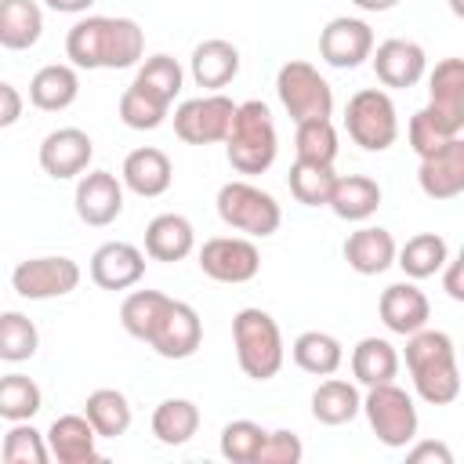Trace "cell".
Listing matches in <instances>:
<instances>
[{
    "mask_svg": "<svg viewBox=\"0 0 464 464\" xmlns=\"http://www.w3.org/2000/svg\"><path fill=\"white\" fill-rule=\"evenodd\" d=\"M65 58L76 69H130L145 58V29L134 18L87 14L65 33Z\"/></svg>",
    "mask_w": 464,
    "mask_h": 464,
    "instance_id": "obj_1",
    "label": "cell"
},
{
    "mask_svg": "<svg viewBox=\"0 0 464 464\" xmlns=\"http://www.w3.org/2000/svg\"><path fill=\"white\" fill-rule=\"evenodd\" d=\"M406 370L413 377V392L428 406H450L460 395V366L457 348L446 330L420 326L406 337Z\"/></svg>",
    "mask_w": 464,
    "mask_h": 464,
    "instance_id": "obj_2",
    "label": "cell"
},
{
    "mask_svg": "<svg viewBox=\"0 0 464 464\" xmlns=\"http://www.w3.org/2000/svg\"><path fill=\"white\" fill-rule=\"evenodd\" d=\"M225 156L239 174H265L279 156V134L272 109L261 98L236 102L232 127L225 134Z\"/></svg>",
    "mask_w": 464,
    "mask_h": 464,
    "instance_id": "obj_3",
    "label": "cell"
},
{
    "mask_svg": "<svg viewBox=\"0 0 464 464\" xmlns=\"http://www.w3.org/2000/svg\"><path fill=\"white\" fill-rule=\"evenodd\" d=\"M232 344L236 362L250 381H272L283 370V330L265 308H239L232 315Z\"/></svg>",
    "mask_w": 464,
    "mask_h": 464,
    "instance_id": "obj_4",
    "label": "cell"
},
{
    "mask_svg": "<svg viewBox=\"0 0 464 464\" xmlns=\"http://www.w3.org/2000/svg\"><path fill=\"white\" fill-rule=\"evenodd\" d=\"M214 207H218V218L232 232H243L250 239H268L283 225V210H279L276 196L250 181H225L218 188Z\"/></svg>",
    "mask_w": 464,
    "mask_h": 464,
    "instance_id": "obj_5",
    "label": "cell"
},
{
    "mask_svg": "<svg viewBox=\"0 0 464 464\" xmlns=\"http://www.w3.org/2000/svg\"><path fill=\"white\" fill-rule=\"evenodd\" d=\"M359 413H366L370 431H373L377 442L388 446V450H406V446L417 439V424H420V420H417L413 395L402 392L395 381L366 388Z\"/></svg>",
    "mask_w": 464,
    "mask_h": 464,
    "instance_id": "obj_6",
    "label": "cell"
},
{
    "mask_svg": "<svg viewBox=\"0 0 464 464\" xmlns=\"http://www.w3.org/2000/svg\"><path fill=\"white\" fill-rule=\"evenodd\" d=\"M276 94L294 123L334 116V87L312 62H301V58L283 62L276 72Z\"/></svg>",
    "mask_w": 464,
    "mask_h": 464,
    "instance_id": "obj_7",
    "label": "cell"
},
{
    "mask_svg": "<svg viewBox=\"0 0 464 464\" xmlns=\"http://www.w3.org/2000/svg\"><path fill=\"white\" fill-rule=\"evenodd\" d=\"M344 130L348 138L366 152H384L399 138V112L388 91L362 87L344 105Z\"/></svg>",
    "mask_w": 464,
    "mask_h": 464,
    "instance_id": "obj_8",
    "label": "cell"
},
{
    "mask_svg": "<svg viewBox=\"0 0 464 464\" xmlns=\"http://www.w3.org/2000/svg\"><path fill=\"white\" fill-rule=\"evenodd\" d=\"M80 265L65 254H44V257H25L11 272V286L25 301H51L65 297L80 286Z\"/></svg>",
    "mask_w": 464,
    "mask_h": 464,
    "instance_id": "obj_9",
    "label": "cell"
},
{
    "mask_svg": "<svg viewBox=\"0 0 464 464\" xmlns=\"http://www.w3.org/2000/svg\"><path fill=\"white\" fill-rule=\"evenodd\" d=\"M232 116H236V102L221 91H210V94L188 98L174 109V134L185 145H218V141H225Z\"/></svg>",
    "mask_w": 464,
    "mask_h": 464,
    "instance_id": "obj_10",
    "label": "cell"
},
{
    "mask_svg": "<svg viewBox=\"0 0 464 464\" xmlns=\"http://www.w3.org/2000/svg\"><path fill=\"white\" fill-rule=\"evenodd\" d=\"M199 272L214 283H250L261 272V250L250 236H214L199 246Z\"/></svg>",
    "mask_w": 464,
    "mask_h": 464,
    "instance_id": "obj_11",
    "label": "cell"
},
{
    "mask_svg": "<svg viewBox=\"0 0 464 464\" xmlns=\"http://www.w3.org/2000/svg\"><path fill=\"white\" fill-rule=\"evenodd\" d=\"M145 344L156 355L174 359V362L178 359H192L199 352V344H203V319H199V312L192 304L170 297V304L163 308V315H160V323H156V330L149 334Z\"/></svg>",
    "mask_w": 464,
    "mask_h": 464,
    "instance_id": "obj_12",
    "label": "cell"
},
{
    "mask_svg": "<svg viewBox=\"0 0 464 464\" xmlns=\"http://www.w3.org/2000/svg\"><path fill=\"white\" fill-rule=\"evenodd\" d=\"M76 218L91 228H105L123 214V181L112 170H83L72 192Z\"/></svg>",
    "mask_w": 464,
    "mask_h": 464,
    "instance_id": "obj_13",
    "label": "cell"
},
{
    "mask_svg": "<svg viewBox=\"0 0 464 464\" xmlns=\"http://www.w3.org/2000/svg\"><path fill=\"white\" fill-rule=\"evenodd\" d=\"M370 51H373V29L362 18L337 14L319 33V58L326 65H334V69H355V65H362L370 58Z\"/></svg>",
    "mask_w": 464,
    "mask_h": 464,
    "instance_id": "obj_14",
    "label": "cell"
},
{
    "mask_svg": "<svg viewBox=\"0 0 464 464\" xmlns=\"http://www.w3.org/2000/svg\"><path fill=\"white\" fill-rule=\"evenodd\" d=\"M94 160V141L80 127H58L40 141V170L54 181L80 178Z\"/></svg>",
    "mask_w": 464,
    "mask_h": 464,
    "instance_id": "obj_15",
    "label": "cell"
},
{
    "mask_svg": "<svg viewBox=\"0 0 464 464\" xmlns=\"http://www.w3.org/2000/svg\"><path fill=\"white\" fill-rule=\"evenodd\" d=\"M370 62H373V72L384 87L392 91H402V87H413L420 83V76L428 72V54L417 40H402V36H392V40H381L373 51H370Z\"/></svg>",
    "mask_w": 464,
    "mask_h": 464,
    "instance_id": "obj_16",
    "label": "cell"
},
{
    "mask_svg": "<svg viewBox=\"0 0 464 464\" xmlns=\"http://www.w3.org/2000/svg\"><path fill=\"white\" fill-rule=\"evenodd\" d=\"M377 315H381V323H384L392 334L410 337V334H417L420 326H428L431 304H428V294L417 286V279H402V283L384 286V294H381V301H377Z\"/></svg>",
    "mask_w": 464,
    "mask_h": 464,
    "instance_id": "obj_17",
    "label": "cell"
},
{
    "mask_svg": "<svg viewBox=\"0 0 464 464\" xmlns=\"http://www.w3.org/2000/svg\"><path fill=\"white\" fill-rule=\"evenodd\" d=\"M417 185L428 199H457L464 192V138H453L431 156H420Z\"/></svg>",
    "mask_w": 464,
    "mask_h": 464,
    "instance_id": "obj_18",
    "label": "cell"
},
{
    "mask_svg": "<svg viewBox=\"0 0 464 464\" xmlns=\"http://www.w3.org/2000/svg\"><path fill=\"white\" fill-rule=\"evenodd\" d=\"M141 276H145V250H138L134 243L112 239L91 254V279L102 290H130L141 283Z\"/></svg>",
    "mask_w": 464,
    "mask_h": 464,
    "instance_id": "obj_19",
    "label": "cell"
},
{
    "mask_svg": "<svg viewBox=\"0 0 464 464\" xmlns=\"http://www.w3.org/2000/svg\"><path fill=\"white\" fill-rule=\"evenodd\" d=\"M47 439V453L58 464H87L98 460V431L91 428V420L83 413H62L51 420V428L44 431Z\"/></svg>",
    "mask_w": 464,
    "mask_h": 464,
    "instance_id": "obj_20",
    "label": "cell"
},
{
    "mask_svg": "<svg viewBox=\"0 0 464 464\" xmlns=\"http://www.w3.org/2000/svg\"><path fill=\"white\" fill-rule=\"evenodd\" d=\"M120 181L123 188H130L134 196L141 199H156L170 188L174 181V167H170V156L156 145H141L134 152H127L123 167H120Z\"/></svg>",
    "mask_w": 464,
    "mask_h": 464,
    "instance_id": "obj_21",
    "label": "cell"
},
{
    "mask_svg": "<svg viewBox=\"0 0 464 464\" xmlns=\"http://www.w3.org/2000/svg\"><path fill=\"white\" fill-rule=\"evenodd\" d=\"M188 72H192L196 87H203L207 94L221 91L239 76V47L221 36L203 40V44H196V51L188 58Z\"/></svg>",
    "mask_w": 464,
    "mask_h": 464,
    "instance_id": "obj_22",
    "label": "cell"
},
{
    "mask_svg": "<svg viewBox=\"0 0 464 464\" xmlns=\"http://www.w3.org/2000/svg\"><path fill=\"white\" fill-rule=\"evenodd\" d=\"M196 250V228L185 214H156L149 225H145V254L152 261H163V265H174V261H185L188 254Z\"/></svg>",
    "mask_w": 464,
    "mask_h": 464,
    "instance_id": "obj_23",
    "label": "cell"
},
{
    "mask_svg": "<svg viewBox=\"0 0 464 464\" xmlns=\"http://www.w3.org/2000/svg\"><path fill=\"white\" fill-rule=\"evenodd\" d=\"M344 261L359 276H381L395 265V239L381 225H362L344 239Z\"/></svg>",
    "mask_w": 464,
    "mask_h": 464,
    "instance_id": "obj_24",
    "label": "cell"
},
{
    "mask_svg": "<svg viewBox=\"0 0 464 464\" xmlns=\"http://www.w3.org/2000/svg\"><path fill=\"white\" fill-rule=\"evenodd\" d=\"M76 98H80V72H76V65L51 62V65H40L33 72V80H29V102L40 112H62Z\"/></svg>",
    "mask_w": 464,
    "mask_h": 464,
    "instance_id": "obj_25",
    "label": "cell"
},
{
    "mask_svg": "<svg viewBox=\"0 0 464 464\" xmlns=\"http://www.w3.org/2000/svg\"><path fill=\"white\" fill-rule=\"evenodd\" d=\"M381 199H384V192H381V185L373 178H366V174H337L326 207L341 221H366V218L377 214Z\"/></svg>",
    "mask_w": 464,
    "mask_h": 464,
    "instance_id": "obj_26",
    "label": "cell"
},
{
    "mask_svg": "<svg viewBox=\"0 0 464 464\" xmlns=\"http://www.w3.org/2000/svg\"><path fill=\"white\" fill-rule=\"evenodd\" d=\"M44 36V11L36 0H0V47L29 51Z\"/></svg>",
    "mask_w": 464,
    "mask_h": 464,
    "instance_id": "obj_27",
    "label": "cell"
},
{
    "mask_svg": "<svg viewBox=\"0 0 464 464\" xmlns=\"http://www.w3.org/2000/svg\"><path fill=\"white\" fill-rule=\"evenodd\" d=\"M359 406H362V395L352 381L344 377H326L315 392H312V417L326 428H337V424H348L359 417Z\"/></svg>",
    "mask_w": 464,
    "mask_h": 464,
    "instance_id": "obj_28",
    "label": "cell"
},
{
    "mask_svg": "<svg viewBox=\"0 0 464 464\" xmlns=\"http://www.w3.org/2000/svg\"><path fill=\"white\" fill-rule=\"evenodd\" d=\"M450 257V243L439 232H417L402 246H395V265L402 268L406 279H428L439 276Z\"/></svg>",
    "mask_w": 464,
    "mask_h": 464,
    "instance_id": "obj_29",
    "label": "cell"
},
{
    "mask_svg": "<svg viewBox=\"0 0 464 464\" xmlns=\"http://www.w3.org/2000/svg\"><path fill=\"white\" fill-rule=\"evenodd\" d=\"M290 355H294V362H297L304 373H312V377H330V373H337L341 362H344V344H341L334 334H326V330H304V334L294 337Z\"/></svg>",
    "mask_w": 464,
    "mask_h": 464,
    "instance_id": "obj_30",
    "label": "cell"
},
{
    "mask_svg": "<svg viewBox=\"0 0 464 464\" xmlns=\"http://www.w3.org/2000/svg\"><path fill=\"white\" fill-rule=\"evenodd\" d=\"M399 373V352L388 337H362L352 348V377L366 388L373 384H388Z\"/></svg>",
    "mask_w": 464,
    "mask_h": 464,
    "instance_id": "obj_31",
    "label": "cell"
},
{
    "mask_svg": "<svg viewBox=\"0 0 464 464\" xmlns=\"http://www.w3.org/2000/svg\"><path fill=\"white\" fill-rule=\"evenodd\" d=\"M83 417L91 420L98 439H120V435H127V428L134 420V410H130V402L120 388H94L83 402Z\"/></svg>",
    "mask_w": 464,
    "mask_h": 464,
    "instance_id": "obj_32",
    "label": "cell"
},
{
    "mask_svg": "<svg viewBox=\"0 0 464 464\" xmlns=\"http://www.w3.org/2000/svg\"><path fill=\"white\" fill-rule=\"evenodd\" d=\"M428 105L453 123H464V62L460 58H442L428 72Z\"/></svg>",
    "mask_w": 464,
    "mask_h": 464,
    "instance_id": "obj_33",
    "label": "cell"
},
{
    "mask_svg": "<svg viewBox=\"0 0 464 464\" xmlns=\"http://www.w3.org/2000/svg\"><path fill=\"white\" fill-rule=\"evenodd\" d=\"M152 435L163 446H185L199 431V406L192 399H163L152 410Z\"/></svg>",
    "mask_w": 464,
    "mask_h": 464,
    "instance_id": "obj_34",
    "label": "cell"
},
{
    "mask_svg": "<svg viewBox=\"0 0 464 464\" xmlns=\"http://www.w3.org/2000/svg\"><path fill=\"white\" fill-rule=\"evenodd\" d=\"M181 83H185V72H181V65H178V58H170V54H149L141 65H138V72H134V87L141 91V94H149V98H156L160 105H174V98L181 94Z\"/></svg>",
    "mask_w": 464,
    "mask_h": 464,
    "instance_id": "obj_35",
    "label": "cell"
},
{
    "mask_svg": "<svg viewBox=\"0 0 464 464\" xmlns=\"http://www.w3.org/2000/svg\"><path fill=\"white\" fill-rule=\"evenodd\" d=\"M460 130H464V123H453L450 116L435 112L431 105L417 109V112L410 116V123H406V138H410V149H413L417 156H431V152L442 149L446 141L460 138Z\"/></svg>",
    "mask_w": 464,
    "mask_h": 464,
    "instance_id": "obj_36",
    "label": "cell"
},
{
    "mask_svg": "<svg viewBox=\"0 0 464 464\" xmlns=\"http://www.w3.org/2000/svg\"><path fill=\"white\" fill-rule=\"evenodd\" d=\"M334 181H337L334 163H312V160H294V167L286 174L290 196L304 207H326Z\"/></svg>",
    "mask_w": 464,
    "mask_h": 464,
    "instance_id": "obj_37",
    "label": "cell"
},
{
    "mask_svg": "<svg viewBox=\"0 0 464 464\" xmlns=\"http://www.w3.org/2000/svg\"><path fill=\"white\" fill-rule=\"evenodd\" d=\"M167 304H170V297L160 294V290H134V294H127L123 304H120V326H123L130 337L149 341V334L156 330V323H160V315H163Z\"/></svg>",
    "mask_w": 464,
    "mask_h": 464,
    "instance_id": "obj_38",
    "label": "cell"
},
{
    "mask_svg": "<svg viewBox=\"0 0 464 464\" xmlns=\"http://www.w3.org/2000/svg\"><path fill=\"white\" fill-rule=\"evenodd\" d=\"M44 406V392L25 373H4L0 377V420H33Z\"/></svg>",
    "mask_w": 464,
    "mask_h": 464,
    "instance_id": "obj_39",
    "label": "cell"
},
{
    "mask_svg": "<svg viewBox=\"0 0 464 464\" xmlns=\"http://www.w3.org/2000/svg\"><path fill=\"white\" fill-rule=\"evenodd\" d=\"M40 348V330L25 312H0V359L29 362Z\"/></svg>",
    "mask_w": 464,
    "mask_h": 464,
    "instance_id": "obj_40",
    "label": "cell"
},
{
    "mask_svg": "<svg viewBox=\"0 0 464 464\" xmlns=\"http://www.w3.org/2000/svg\"><path fill=\"white\" fill-rule=\"evenodd\" d=\"M294 152L297 160H312V163H334L337 160V130L330 120H304L294 123Z\"/></svg>",
    "mask_w": 464,
    "mask_h": 464,
    "instance_id": "obj_41",
    "label": "cell"
},
{
    "mask_svg": "<svg viewBox=\"0 0 464 464\" xmlns=\"http://www.w3.org/2000/svg\"><path fill=\"white\" fill-rule=\"evenodd\" d=\"M265 435H268V431H265L257 420H246V417L228 420V424L221 428V439H218L221 457L232 460V464H254V460H257V450H261V442H265Z\"/></svg>",
    "mask_w": 464,
    "mask_h": 464,
    "instance_id": "obj_42",
    "label": "cell"
},
{
    "mask_svg": "<svg viewBox=\"0 0 464 464\" xmlns=\"http://www.w3.org/2000/svg\"><path fill=\"white\" fill-rule=\"evenodd\" d=\"M0 457L7 464H47L51 460L47 439H44V431L33 428V420H14L11 424V431L0 442Z\"/></svg>",
    "mask_w": 464,
    "mask_h": 464,
    "instance_id": "obj_43",
    "label": "cell"
},
{
    "mask_svg": "<svg viewBox=\"0 0 464 464\" xmlns=\"http://www.w3.org/2000/svg\"><path fill=\"white\" fill-rule=\"evenodd\" d=\"M167 116H170V109L160 105L156 98L141 94L134 83L120 94V120H123V127H130V130H156V127L167 123Z\"/></svg>",
    "mask_w": 464,
    "mask_h": 464,
    "instance_id": "obj_44",
    "label": "cell"
},
{
    "mask_svg": "<svg viewBox=\"0 0 464 464\" xmlns=\"http://www.w3.org/2000/svg\"><path fill=\"white\" fill-rule=\"evenodd\" d=\"M301 457H304L301 439H297L294 431L279 428V431H268V435H265V442H261L254 464H301Z\"/></svg>",
    "mask_w": 464,
    "mask_h": 464,
    "instance_id": "obj_45",
    "label": "cell"
},
{
    "mask_svg": "<svg viewBox=\"0 0 464 464\" xmlns=\"http://www.w3.org/2000/svg\"><path fill=\"white\" fill-rule=\"evenodd\" d=\"M406 460L410 464H453V453L446 442H435V439H424V442H413L406 450Z\"/></svg>",
    "mask_w": 464,
    "mask_h": 464,
    "instance_id": "obj_46",
    "label": "cell"
},
{
    "mask_svg": "<svg viewBox=\"0 0 464 464\" xmlns=\"http://www.w3.org/2000/svg\"><path fill=\"white\" fill-rule=\"evenodd\" d=\"M22 109H25L22 91H18L14 83L0 80V130H4V127H14V123L22 120Z\"/></svg>",
    "mask_w": 464,
    "mask_h": 464,
    "instance_id": "obj_47",
    "label": "cell"
},
{
    "mask_svg": "<svg viewBox=\"0 0 464 464\" xmlns=\"http://www.w3.org/2000/svg\"><path fill=\"white\" fill-rule=\"evenodd\" d=\"M442 286H446V294L453 297V301H464V283H460V257H446V265H442Z\"/></svg>",
    "mask_w": 464,
    "mask_h": 464,
    "instance_id": "obj_48",
    "label": "cell"
},
{
    "mask_svg": "<svg viewBox=\"0 0 464 464\" xmlns=\"http://www.w3.org/2000/svg\"><path fill=\"white\" fill-rule=\"evenodd\" d=\"M51 11H58V14H83L94 0H44Z\"/></svg>",
    "mask_w": 464,
    "mask_h": 464,
    "instance_id": "obj_49",
    "label": "cell"
},
{
    "mask_svg": "<svg viewBox=\"0 0 464 464\" xmlns=\"http://www.w3.org/2000/svg\"><path fill=\"white\" fill-rule=\"evenodd\" d=\"M359 11H370V14H381V11H392L399 0H352Z\"/></svg>",
    "mask_w": 464,
    "mask_h": 464,
    "instance_id": "obj_50",
    "label": "cell"
},
{
    "mask_svg": "<svg viewBox=\"0 0 464 464\" xmlns=\"http://www.w3.org/2000/svg\"><path fill=\"white\" fill-rule=\"evenodd\" d=\"M450 7H453V14H464V4L460 0H450Z\"/></svg>",
    "mask_w": 464,
    "mask_h": 464,
    "instance_id": "obj_51",
    "label": "cell"
}]
</instances>
